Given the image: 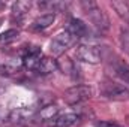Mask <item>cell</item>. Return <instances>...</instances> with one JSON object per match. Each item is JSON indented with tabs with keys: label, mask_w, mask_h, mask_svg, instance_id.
I'll list each match as a JSON object with an SVG mask.
<instances>
[{
	"label": "cell",
	"mask_w": 129,
	"mask_h": 127,
	"mask_svg": "<svg viewBox=\"0 0 129 127\" xmlns=\"http://www.w3.org/2000/svg\"><path fill=\"white\" fill-rule=\"evenodd\" d=\"M80 5H81L83 11L86 12V15L89 17V20L92 21V24L96 29L104 32V30H107L110 27L108 17L105 15V12L101 9V6L98 5L96 2H93V0H83Z\"/></svg>",
	"instance_id": "cell-1"
},
{
	"label": "cell",
	"mask_w": 129,
	"mask_h": 127,
	"mask_svg": "<svg viewBox=\"0 0 129 127\" xmlns=\"http://www.w3.org/2000/svg\"><path fill=\"white\" fill-rule=\"evenodd\" d=\"M93 96V88L89 85H74L64 91V102L69 105H78L89 100Z\"/></svg>",
	"instance_id": "cell-2"
},
{
	"label": "cell",
	"mask_w": 129,
	"mask_h": 127,
	"mask_svg": "<svg viewBox=\"0 0 129 127\" xmlns=\"http://www.w3.org/2000/svg\"><path fill=\"white\" fill-rule=\"evenodd\" d=\"M75 55L80 61H84V63L89 64H98L104 58L102 48L96 46V45H80L77 48Z\"/></svg>",
	"instance_id": "cell-3"
},
{
	"label": "cell",
	"mask_w": 129,
	"mask_h": 127,
	"mask_svg": "<svg viewBox=\"0 0 129 127\" xmlns=\"http://www.w3.org/2000/svg\"><path fill=\"white\" fill-rule=\"evenodd\" d=\"M101 93L105 99H110V100H119V102L129 100L128 88L122 84H116V82H111V81H107V82L102 84Z\"/></svg>",
	"instance_id": "cell-4"
},
{
	"label": "cell",
	"mask_w": 129,
	"mask_h": 127,
	"mask_svg": "<svg viewBox=\"0 0 129 127\" xmlns=\"http://www.w3.org/2000/svg\"><path fill=\"white\" fill-rule=\"evenodd\" d=\"M75 42H77V37L72 36L68 30H64V32L59 33L57 36H54V39L50 43V51L54 55H62L64 51H68Z\"/></svg>",
	"instance_id": "cell-5"
},
{
	"label": "cell",
	"mask_w": 129,
	"mask_h": 127,
	"mask_svg": "<svg viewBox=\"0 0 129 127\" xmlns=\"http://www.w3.org/2000/svg\"><path fill=\"white\" fill-rule=\"evenodd\" d=\"M35 117V108L32 106H21L9 112V121L12 123H24Z\"/></svg>",
	"instance_id": "cell-6"
},
{
	"label": "cell",
	"mask_w": 129,
	"mask_h": 127,
	"mask_svg": "<svg viewBox=\"0 0 129 127\" xmlns=\"http://www.w3.org/2000/svg\"><path fill=\"white\" fill-rule=\"evenodd\" d=\"M80 120L81 118L77 114H63V115H57L51 121V124L53 127H74L80 123Z\"/></svg>",
	"instance_id": "cell-7"
},
{
	"label": "cell",
	"mask_w": 129,
	"mask_h": 127,
	"mask_svg": "<svg viewBox=\"0 0 129 127\" xmlns=\"http://www.w3.org/2000/svg\"><path fill=\"white\" fill-rule=\"evenodd\" d=\"M41 58H42L41 51L33 46L32 49H27L26 55L23 57V63H24V66H26L29 70H36V67H38V64L41 61Z\"/></svg>",
	"instance_id": "cell-8"
},
{
	"label": "cell",
	"mask_w": 129,
	"mask_h": 127,
	"mask_svg": "<svg viewBox=\"0 0 129 127\" xmlns=\"http://www.w3.org/2000/svg\"><path fill=\"white\" fill-rule=\"evenodd\" d=\"M57 69H59V64H57V61L54 58H51V57H42L39 64H38V67H36V72L41 73V75H50V73L56 72Z\"/></svg>",
	"instance_id": "cell-9"
},
{
	"label": "cell",
	"mask_w": 129,
	"mask_h": 127,
	"mask_svg": "<svg viewBox=\"0 0 129 127\" xmlns=\"http://www.w3.org/2000/svg\"><path fill=\"white\" fill-rule=\"evenodd\" d=\"M66 30L71 33L72 36H75L77 39H80V37H83V36L87 34V26H86L81 20H78V18H72V20L69 21V26H68Z\"/></svg>",
	"instance_id": "cell-10"
},
{
	"label": "cell",
	"mask_w": 129,
	"mask_h": 127,
	"mask_svg": "<svg viewBox=\"0 0 129 127\" xmlns=\"http://www.w3.org/2000/svg\"><path fill=\"white\" fill-rule=\"evenodd\" d=\"M54 20H56V15H54V14H51V12H48V14H44V15L38 17V18L33 21L32 29H33V30H36V32L45 30V29H48V27H50V26L54 23Z\"/></svg>",
	"instance_id": "cell-11"
},
{
	"label": "cell",
	"mask_w": 129,
	"mask_h": 127,
	"mask_svg": "<svg viewBox=\"0 0 129 127\" xmlns=\"http://www.w3.org/2000/svg\"><path fill=\"white\" fill-rule=\"evenodd\" d=\"M30 8H32L30 2H17V3H14L12 5V18L14 20L17 18V21H21L27 15Z\"/></svg>",
	"instance_id": "cell-12"
},
{
	"label": "cell",
	"mask_w": 129,
	"mask_h": 127,
	"mask_svg": "<svg viewBox=\"0 0 129 127\" xmlns=\"http://www.w3.org/2000/svg\"><path fill=\"white\" fill-rule=\"evenodd\" d=\"M113 70H114V75L119 76L125 84L129 85V64L122 61V60H116L113 63Z\"/></svg>",
	"instance_id": "cell-13"
},
{
	"label": "cell",
	"mask_w": 129,
	"mask_h": 127,
	"mask_svg": "<svg viewBox=\"0 0 129 127\" xmlns=\"http://www.w3.org/2000/svg\"><path fill=\"white\" fill-rule=\"evenodd\" d=\"M111 8L117 12V15L129 24V2L125 0H117V2H111Z\"/></svg>",
	"instance_id": "cell-14"
},
{
	"label": "cell",
	"mask_w": 129,
	"mask_h": 127,
	"mask_svg": "<svg viewBox=\"0 0 129 127\" xmlns=\"http://www.w3.org/2000/svg\"><path fill=\"white\" fill-rule=\"evenodd\" d=\"M57 115H59V108L54 106V105L44 106V108H41V111L38 112V118H39V121H48V120L53 121Z\"/></svg>",
	"instance_id": "cell-15"
},
{
	"label": "cell",
	"mask_w": 129,
	"mask_h": 127,
	"mask_svg": "<svg viewBox=\"0 0 129 127\" xmlns=\"http://www.w3.org/2000/svg\"><path fill=\"white\" fill-rule=\"evenodd\" d=\"M20 36V32L17 29H9L6 32H3L0 34V45H8V43H12L14 40H17Z\"/></svg>",
	"instance_id": "cell-16"
},
{
	"label": "cell",
	"mask_w": 129,
	"mask_h": 127,
	"mask_svg": "<svg viewBox=\"0 0 129 127\" xmlns=\"http://www.w3.org/2000/svg\"><path fill=\"white\" fill-rule=\"evenodd\" d=\"M120 45H122V49L129 55V30L128 29H122L120 30Z\"/></svg>",
	"instance_id": "cell-17"
},
{
	"label": "cell",
	"mask_w": 129,
	"mask_h": 127,
	"mask_svg": "<svg viewBox=\"0 0 129 127\" xmlns=\"http://www.w3.org/2000/svg\"><path fill=\"white\" fill-rule=\"evenodd\" d=\"M95 126L96 127H122L117 123H113V121H98V123H95Z\"/></svg>",
	"instance_id": "cell-18"
},
{
	"label": "cell",
	"mask_w": 129,
	"mask_h": 127,
	"mask_svg": "<svg viewBox=\"0 0 129 127\" xmlns=\"http://www.w3.org/2000/svg\"><path fill=\"white\" fill-rule=\"evenodd\" d=\"M3 120H9V112H6L3 108H0V121Z\"/></svg>",
	"instance_id": "cell-19"
},
{
	"label": "cell",
	"mask_w": 129,
	"mask_h": 127,
	"mask_svg": "<svg viewBox=\"0 0 129 127\" xmlns=\"http://www.w3.org/2000/svg\"><path fill=\"white\" fill-rule=\"evenodd\" d=\"M2 23H3V20H2V18H0V24H2Z\"/></svg>",
	"instance_id": "cell-20"
}]
</instances>
